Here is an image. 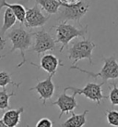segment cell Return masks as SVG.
Masks as SVG:
<instances>
[{"mask_svg": "<svg viewBox=\"0 0 118 127\" xmlns=\"http://www.w3.org/2000/svg\"><path fill=\"white\" fill-rule=\"evenodd\" d=\"M49 18V16H45L42 13L41 7L37 4H35L34 7L26 9L24 24L27 28L30 29L42 27L48 21Z\"/></svg>", "mask_w": 118, "mask_h": 127, "instance_id": "8", "label": "cell"}, {"mask_svg": "<svg viewBox=\"0 0 118 127\" xmlns=\"http://www.w3.org/2000/svg\"><path fill=\"white\" fill-rule=\"evenodd\" d=\"M90 8V4L87 1L82 0L81 2L74 5H67L61 2V7L59 8L58 20L61 21H76L79 23L80 20L86 15Z\"/></svg>", "mask_w": 118, "mask_h": 127, "instance_id": "5", "label": "cell"}, {"mask_svg": "<svg viewBox=\"0 0 118 127\" xmlns=\"http://www.w3.org/2000/svg\"><path fill=\"white\" fill-rule=\"evenodd\" d=\"M112 88L110 87V94L108 97L110 99V102L113 106H118V86L116 83H111Z\"/></svg>", "mask_w": 118, "mask_h": 127, "instance_id": "20", "label": "cell"}, {"mask_svg": "<svg viewBox=\"0 0 118 127\" xmlns=\"http://www.w3.org/2000/svg\"><path fill=\"white\" fill-rule=\"evenodd\" d=\"M34 45L31 47V50L37 53L38 56L47 51H53L56 49V40L43 29L34 32Z\"/></svg>", "mask_w": 118, "mask_h": 127, "instance_id": "7", "label": "cell"}, {"mask_svg": "<svg viewBox=\"0 0 118 127\" xmlns=\"http://www.w3.org/2000/svg\"><path fill=\"white\" fill-rule=\"evenodd\" d=\"M6 56H7V55H4V56H0V60H1L2 58H4V57H6Z\"/></svg>", "mask_w": 118, "mask_h": 127, "instance_id": "24", "label": "cell"}, {"mask_svg": "<svg viewBox=\"0 0 118 127\" xmlns=\"http://www.w3.org/2000/svg\"><path fill=\"white\" fill-rule=\"evenodd\" d=\"M104 85V82L101 84H96V83H88L87 85L84 86L83 88H78L73 86H66L64 89V91L67 90H72L75 96L78 95H83L85 97L90 99L93 102L97 103V105H101V102L102 99L109 98L107 95H104L102 93V85Z\"/></svg>", "mask_w": 118, "mask_h": 127, "instance_id": "6", "label": "cell"}, {"mask_svg": "<svg viewBox=\"0 0 118 127\" xmlns=\"http://www.w3.org/2000/svg\"><path fill=\"white\" fill-rule=\"evenodd\" d=\"M106 121L109 125L113 127H118V110L111 109L106 110Z\"/></svg>", "mask_w": 118, "mask_h": 127, "instance_id": "19", "label": "cell"}, {"mask_svg": "<svg viewBox=\"0 0 118 127\" xmlns=\"http://www.w3.org/2000/svg\"><path fill=\"white\" fill-rule=\"evenodd\" d=\"M59 66H63L61 60H58L55 55L53 54H46L41 58L40 65L36 67L40 68L44 71L48 72L49 74H56Z\"/></svg>", "mask_w": 118, "mask_h": 127, "instance_id": "12", "label": "cell"}, {"mask_svg": "<svg viewBox=\"0 0 118 127\" xmlns=\"http://www.w3.org/2000/svg\"><path fill=\"white\" fill-rule=\"evenodd\" d=\"M34 36V32H30L22 27L12 29L10 32H7L6 40L8 39L12 44L9 53H13L15 51H20L21 56V61L18 64L17 68H20L26 63L25 52L30 48L32 45V37Z\"/></svg>", "mask_w": 118, "mask_h": 127, "instance_id": "1", "label": "cell"}, {"mask_svg": "<svg viewBox=\"0 0 118 127\" xmlns=\"http://www.w3.org/2000/svg\"><path fill=\"white\" fill-rule=\"evenodd\" d=\"M53 122L48 118H42L37 122L35 127H53Z\"/></svg>", "mask_w": 118, "mask_h": 127, "instance_id": "21", "label": "cell"}, {"mask_svg": "<svg viewBox=\"0 0 118 127\" xmlns=\"http://www.w3.org/2000/svg\"><path fill=\"white\" fill-rule=\"evenodd\" d=\"M3 7L9 8L16 16L18 21L21 24H24L26 16V8L24 6H22L21 4H10L7 2V0H0V11Z\"/></svg>", "mask_w": 118, "mask_h": 127, "instance_id": "15", "label": "cell"}, {"mask_svg": "<svg viewBox=\"0 0 118 127\" xmlns=\"http://www.w3.org/2000/svg\"><path fill=\"white\" fill-rule=\"evenodd\" d=\"M62 3L67 4V5H74V4H78L81 2L82 0H60Z\"/></svg>", "mask_w": 118, "mask_h": 127, "instance_id": "22", "label": "cell"}, {"mask_svg": "<svg viewBox=\"0 0 118 127\" xmlns=\"http://www.w3.org/2000/svg\"><path fill=\"white\" fill-rule=\"evenodd\" d=\"M8 85H12L16 86L17 88H19L20 85V83H15L12 80L11 75L7 71H0V87L1 88H6Z\"/></svg>", "mask_w": 118, "mask_h": 127, "instance_id": "18", "label": "cell"}, {"mask_svg": "<svg viewBox=\"0 0 118 127\" xmlns=\"http://www.w3.org/2000/svg\"><path fill=\"white\" fill-rule=\"evenodd\" d=\"M95 47H97V45L90 39H83L73 43L67 51L68 59L72 60V66H76L82 60H88L90 64H93L92 52Z\"/></svg>", "mask_w": 118, "mask_h": 127, "instance_id": "3", "label": "cell"}, {"mask_svg": "<svg viewBox=\"0 0 118 127\" xmlns=\"http://www.w3.org/2000/svg\"><path fill=\"white\" fill-rule=\"evenodd\" d=\"M56 43H60L61 46L59 48V52H62L64 48L66 47L73 39L78 37H85L88 32V25L84 28L79 29L76 26L70 24L67 21H61L56 27Z\"/></svg>", "mask_w": 118, "mask_h": 127, "instance_id": "2", "label": "cell"}, {"mask_svg": "<svg viewBox=\"0 0 118 127\" xmlns=\"http://www.w3.org/2000/svg\"><path fill=\"white\" fill-rule=\"evenodd\" d=\"M30 0H24V2H28ZM39 7L46 11L49 15L57 14L59 8L61 7L60 0H34Z\"/></svg>", "mask_w": 118, "mask_h": 127, "instance_id": "16", "label": "cell"}, {"mask_svg": "<svg viewBox=\"0 0 118 127\" xmlns=\"http://www.w3.org/2000/svg\"><path fill=\"white\" fill-rule=\"evenodd\" d=\"M55 76V73L49 74V76L43 81H38L37 85L31 87V91H36L39 95V99L42 101V105L45 106L46 101L48 99H51L55 94L56 86L53 82V77Z\"/></svg>", "mask_w": 118, "mask_h": 127, "instance_id": "9", "label": "cell"}, {"mask_svg": "<svg viewBox=\"0 0 118 127\" xmlns=\"http://www.w3.org/2000/svg\"><path fill=\"white\" fill-rule=\"evenodd\" d=\"M0 127H8V126L2 121V119H0Z\"/></svg>", "mask_w": 118, "mask_h": 127, "instance_id": "23", "label": "cell"}, {"mask_svg": "<svg viewBox=\"0 0 118 127\" xmlns=\"http://www.w3.org/2000/svg\"><path fill=\"white\" fill-rule=\"evenodd\" d=\"M18 21L16 16L14 13L7 8L4 11V17H3V25L0 29V49L3 50L5 48V45H6V39L4 38V35L6 34V32L11 29Z\"/></svg>", "mask_w": 118, "mask_h": 127, "instance_id": "11", "label": "cell"}, {"mask_svg": "<svg viewBox=\"0 0 118 127\" xmlns=\"http://www.w3.org/2000/svg\"><path fill=\"white\" fill-rule=\"evenodd\" d=\"M103 66L99 72H93V71H86L84 69L78 67V66H71L70 70H77L82 73H85L92 78H101L103 82L108 80H115L118 79V62L116 61V58L115 55L108 58H103Z\"/></svg>", "mask_w": 118, "mask_h": 127, "instance_id": "4", "label": "cell"}, {"mask_svg": "<svg viewBox=\"0 0 118 127\" xmlns=\"http://www.w3.org/2000/svg\"><path fill=\"white\" fill-rule=\"evenodd\" d=\"M16 95L15 92L8 93L7 88L0 89V110L9 109V98Z\"/></svg>", "mask_w": 118, "mask_h": 127, "instance_id": "17", "label": "cell"}, {"mask_svg": "<svg viewBox=\"0 0 118 127\" xmlns=\"http://www.w3.org/2000/svg\"><path fill=\"white\" fill-rule=\"evenodd\" d=\"M24 112V108L20 107L19 109H9L5 111L2 117V121L8 127H17L20 123V116Z\"/></svg>", "mask_w": 118, "mask_h": 127, "instance_id": "13", "label": "cell"}, {"mask_svg": "<svg viewBox=\"0 0 118 127\" xmlns=\"http://www.w3.org/2000/svg\"><path fill=\"white\" fill-rule=\"evenodd\" d=\"M52 105L57 106L58 109H60V114H59V120H60L62 118L63 114L73 112L74 109L78 107V103H77L75 95H68L66 93V91H64L57 97L56 101L52 102Z\"/></svg>", "mask_w": 118, "mask_h": 127, "instance_id": "10", "label": "cell"}, {"mask_svg": "<svg viewBox=\"0 0 118 127\" xmlns=\"http://www.w3.org/2000/svg\"><path fill=\"white\" fill-rule=\"evenodd\" d=\"M89 109H85L82 113L77 114L71 112V116L66 119V122L60 124V127H83L87 124V114Z\"/></svg>", "mask_w": 118, "mask_h": 127, "instance_id": "14", "label": "cell"}]
</instances>
